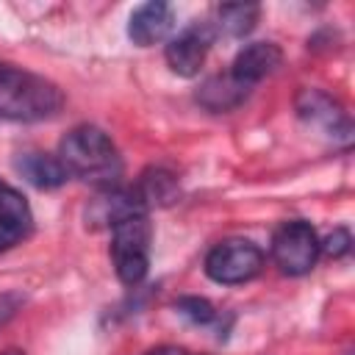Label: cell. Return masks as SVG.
<instances>
[{
	"label": "cell",
	"instance_id": "cell-1",
	"mask_svg": "<svg viewBox=\"0 0 355 355\" xmlns=\"http://www.w3.org/2000/svg\"><path fill=\"white\" fill-rule=\"evenodd\" d=\"M58 161L69 175L97 183L103 189L114 186L122 172V158L116 144L97 125H75L58 144Z\"/></svg>",
	"mask_w": 355,
	"mask_h": 355
},
{
	"label": "cell",
	"instance_id": "cell-2",
	"mask_svg": "<svg viewBox=\"0 0 355 355\" xmlns=\"http://www.w3.org/2000/svg\"><path fill=\"white\" fill-rule=\"evenodd\" d=\"M61 105L64 94L53 80L17 64L0 61V116L17 122H39L55 116Z\"/></svg>",
	"mask_w": 355,
	"mask_h": 355
},
{
	"label": "cell",
	"instance_id": "cell-3",
	"mask_svg": "<svg viewBox=\"0 0 355 355\" xmlns=\"http://www.w3.org/2000/svg\"><path fill=\"white\" fill-rule=\"evenodd\" d=\"M153 225L147 214L128 216L111 227V261L114 272L125 286H139L150 269Z\"/></svg>",
	"mask_w": 355,
	"mask_h": 355
},
{
	"label": "cell",
	"instance_id": "cell-4",
	"mask_svg": "<svg viewBox=\"0 0 355 355\" xmlns=\"http://www.w3.org/2000/svg\"><path fill=\"white\" fill-rule=\"evenodd\" d=\"M263 269V250L250 239H225L205 255V275L219 286H239L258 277Z\"/></svg>",
	"mask_w": 355,
	"mask_h": 355
},
{
	"label": "cell",
	"instance_id": "cell-5",
	"mask_svg": "<svg viewBox=\"0 0 355 355\" xmlns=\"http://www.w3.org/2000/svg\"><path fill=\"white\" fill-rule=\"evenodd\" d=\"M272 258L283 275H308L319 261V236L311 222L288 219L272 233Z\"/></svg>",
	"mask_w": 355,
	"mask_h": 355
},
{
	"label": "cell",
	"instance_id": "cell-6",
	"mask_svg": "<svg viewBox=\"0 0 355 355\" xmlns=\"http://www.w3.org/2000/svg\"><path fill=\"white\" fill-rule=\"evenodd\" d=\"M294 111L308 128L319 130L322 136H327L333 141H341V144L352 141V119L344 111V105L336 97H330L327 92L300 89L297 97H294Z\"/></svg>",
	"mask_w": 355,
	"mask_h": 355
},
{
	"label": "cell",
	"instance_id": "cell-7",
	"mask_svg": "<svg viewBox=\"0 0 355 355\" xmlns=\"http://www.w3.org/2000/svg\"><path fill=\"white\" fill-rule=\"evenodd\" d=\"M214 42V31L208 22H194L189 28H183L178 36H172L164 47V58L169 64V69L180 78H194L208 55V47Z\"/></svg>",
	"mask_w": 355,
	"mask_h": 355
},
{
	"label": "cell",
	"instance_id": "cell-8",
	"mask_svg": "<svg viewBox=\"0 0 355 355\" xmlns=\"http://www.w3.org/2000/svg\"><path fill=\"white\" fill-rule=\"evenodd\" d=\"M136 214H147V205L141 202V197L136 194V189L108 186L94 200H89L86 225H92V227H108L111 230L116 222H122L128 216H136Z\"/></svg>",
	"mask_w": 355,
	"mask_h": 355
},
{
	"label": "cell",
	"instance_id": "cell-9",
	"mask_svg": "<svg viewBox=\"0 0 355 355\" xmlns=\"http://www.w3.org/2000/svg\"><path fill=\"white\" fill-rule=\"evenodd\" d=\"M280 61H283V50L275 42H250L236 53L230 75L247 89H252L255 83L269 78L280 67Z\"/></svg>",
	"mask_w": 355,
	"mask_h": 355
},
{
	"label": "cell",
	"instance_id": "cell-10",
	"mask_svg": "<svg viewBox=\"0 0 355 355\" xmlns=\"http://www.w3.org/2000/svg\"><path fill=\"white\" fill-rule=\"evenodd\" d=\"M175 28V11L169 3L150 0L139 6L128 19V36L139 47H150L155 42H164Z\"/></svg>",
	"mask_w": 355,
	"mask_h": 355
},
{
	"label": "cell",
	"instance_id": "cell-11",
	"mask_svg": "<svg viewBox=\"0 0 355 355\" xmlns=\"http://www.w3.org/2000/svg\"><path fill=\"white\" fill-rule=\"evenodd\" d=\"M247 94H250V89L244 83H239L227 72V75H211V78H205L200 83V89H197L194 97H197V103L205 111H211V114H227V111L239 108L247 100Z\"/></svg>",
	"mask_w": 355,
	"mask_h": 355
},
{
	"label": "cell",
	"instance_id": "cell-12",
	"mask_svg": "<svg viewBox=\"0 0 355 355\" xmlns=\"http://www.w3.org/2000/svg\"><path fill=\"white\" fill-rule=\"evenodd\" d=\"M17 169L36 189H58L69 180L67 166L58 161V155L50 153H22L17 158Z\"/></svg>",
	"mask_w": 355,
	"mask_h": 355
},
{
	"label": "cell",
	"instance_id": "cell-13",
	"mask_svg": "<svg viewBox=\"0 0 355 355\" xmlns=\"http://www.w3.org/2000/svg\"><path fill=\"white\" fill-rule=\"evenodd\" d=\"M136 194L141 197V202L147 208H153V205H161L164 208V205H172L178 200L180 186H178V178L172 172H166L161 166H150V169L141 172L139 186H136Z\"/></svg>",
	"mask_w": 355,
	"mask_h": 355
},
{
	"label": "cell",
	"instance_id": "cell-14",
	"mask_svg": "<svg viewBox=\"0 0 355 355\" xmlns=\"http://www.w3.org/2000/svg\"><path fill=\"white\" fill-rule=\"evenodd\" d=\"M261 8L255 3H225L216 8V33L227 39L247 36L258 22Z\"/></svg>",
	"mask_w": 355,
	"mask_h": 355
},
{
	"label": "cell",
	"instance_id": "cell-15",
	"mask_svg": "<svg viewBox=\"0 0 355 355\" xmlns=\"http://www.w3.org/2000/svg\"><path fill=\"white\" fill-rule=\"evenodd\" d=\"M0 219L17 225L22 233H28V227H31V222H33L31 205H28V200L22 197V191H17L14 186H8V183H3V180H0Z\"/></svg>",
	"mask_w": 355,
	"mask_h": 355
},
{
	"label": "cell",
	"instance_id": "cell-16",
	"mask_svg": "<svg viewBox=\"0 0 355 355\" xmlns=\"http://www.w3.org/2000/svg\"><path fill=\"white\" fill-rule=\"evenodd\" d=\"M175 308L191 324H211L216 319V311H214V305L205 297H178L175 300Z\"/></svg>",
	"mask_w": 355,
	"mask_h": 355
},
{
	"label": "cell",
	"instance_id": "cell-17",
	"mask_svg": "<svg viewBox=\"0 0 355 355\" xmlns=\"http://www.w3.org/2000/svg\"><path fill=\"white\" fill-rule=\"evenodd\" d=\"M352 250V233L347 227H333V233H327L319 241V252H324L327 258H344Z\"/></svg>",
	"mask_w": 355,
	"mask_h": 355
},
{
	"label": "cell",
	"instance_id": "cell-18",
	"mask_svg": "<svg viewBox=\"0 0 355 355\" xmlns=\"http://www.w3.org/2000/svg\"><path fill=\"white\" fill-rule=\"evenodd\" d=\"M22 230L17 227V225H11V222H6V219H0V252H6V250H11L14 244H19L22 241Z\"/></svg>",
	"mask_w": 355,
	"mask_h": 355
},
{
	"label": "cell",
	"instance_id": "cell-19",
	"mask_svg": "<svg viewBox=\"0 0 355 355\" xmlns=\"http://www.w3.org/2000/svg\"><path fill=\"white\" fill-rule=\"evenodd\" d=\"M147 355H189L183 347H175V344H161V347H155V349H150Z\"/></svg>",
	"mask_w": 355,
	"mask_h": 355
},
{
	"label": "cell",
	"instance_id": "cell-20",
	"mask_svg": "<svg viewBox=\"0 0 355 355\" xmlns=\"http://www.w3.org/2000/svg\"><path fill=\"white\" fill-rule=\"evenodd\" d=\"M17 302H19L17 297H0V322L17 311Z\"/></svg>",
	"mask_w": 355,
	"mask_h": 355
},
{
	"label": "cell",
	"instance_id": "cell-21",
	"mask_svg": "<svg viewBox=\"0 0 355 355\" xmlns=\"http://www.w3.org/2000/svg\"><path fill=\"white\" fill-rule=\"evenodd\" d=\"M0 355H25V352H22V349H14V347H11V349H3Z\"/></svg>",
	"mask_w": 355,
	"mask_h": 355
}]
</instances>
